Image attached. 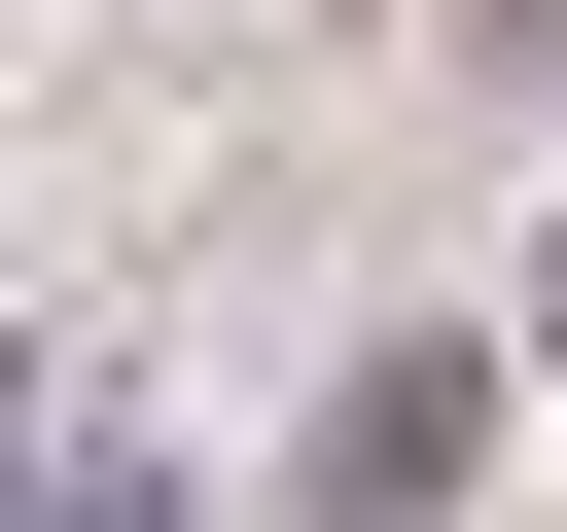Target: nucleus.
Returning <instances> with one entry per match:
<instances>
[{"instance_id":"f257e3e1","label":"nucleus","mask_w":567,"mask_h":532,"mask_svg":"<svg viewBox=\"0 0 567 532\" xmlns=\"http://www.w3.org/2000/svg\"><path fill=\"white\" fill-rule=\"evenodd\" d=\"M461 461H496V355H354L319 390V532H461Z\"/></svg>"},{"instance_id":"f03ea898","label":"nucleus","mask_w":567,"mask_h":532,"mask_svg":"<svg viewBox=\"0 0 567 532\" xmlns=\"http://www.w3.org/2000/svg\"><path fill=\"white\" fill-rule=\"evenodd\" d=\"M0 532H177V461H142V426H71V461H35Z\"/></svg>"}]
</instances>
